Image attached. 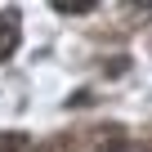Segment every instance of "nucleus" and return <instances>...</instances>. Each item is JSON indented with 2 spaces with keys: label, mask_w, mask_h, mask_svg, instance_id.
Wrapping results in <instances>:
<instances>
[{
  "label": "nucleus",
  "mask_w": 152,
  "mask_h": 152,
  "mask_svg": "<svg viewBox=\"0 0 152 152\" xmlns=\"http://www.w3.org/2000/svg\"><path fill=\"white\" fill-rule=\"evenodd\" d=\"M121 9L134 18H152V0H121Z\"/></svg>",
  "instance_id": "nucleus-6"
},
{
  "label": "nucleus",
  "mask_w": 152,
  "mask_h": 152,
  "mask_svg": "<svg viewBox=\"0 0 152 152\" xmlns=\"http://www.w3.org/2000/svg\"><path fill=\"white\" fill-rule=\"evenodd\" d=\"M49 5L58 14H90V9H99V0H49Z\"/></svg>",
  "instance_id": "nucleus-3"
},
{
  "label": "nucleus",
  "mask_w": 152,
  "mask_h": 152,
  "mask_svg": "<svg viewBox=\"0 0 152 152\" xmlns=\"http://www.w3.org/2000/svg\"><path fill=\"white\" fill-rule=\"evenodd\" d=\"M107 139H99L94 143V152H130V139L121 134V130H103Z\"/></svg>",
  "instance_id": "nucleus-2"
},
{
  "label": "nucleus",
  "mask_w": 152,
  "mask_h": 152,
  "mask_svg": "<svg viewBox=\"0 0 152 152\" xmlns=\"http://www.w3.org/2000/svg\"><path fill=\"white\" fill-rule=\"evenodd\" d=\"M18 49V9H0V63Z\"/></svg>",
  "instance_id": "nucleus-1"
},
{
  "label": "nucleus",
  "mask_w": 152,
  "mask_h": 152,
  "mask_svg": "<svg viewBox=\"0 0 152 152\" xmlns=\"http://www.w3.org/2000/svg\"><path fill=\"white\" fill-rule=\"evenodd\" d=\"M36 152H76V148H72V139H67V134H54V139H45Z\"/></svg>",
  "instance_id": "nucleus-5"
},
{
  "label": "nucleus",
  "mask_w": 152,
  "mask_h": 152,
  "mask_svg": "<svg viewBox=\"0 0 152 152\" xmlns=\"http://www.w3.org/2000/svg\"><path fill=\"white\" fill-rule=\"evenodd\" d=\"M23 148H27V134H18V130L0 134V152H23Z\"/></svg>",
  "instance_id": "nucleus-4"
},
{
  "label": "nucleus",
  "mask_w": 152,
  "mask_h": 152,
  "mask_svg": "<svg viewBox=\"0 0 152 152\" xmlns=\"http://www.w3.org/2000/svg\"><path fill=\"white\" fill-rule=\"evenodd\" d=\"M148 152H152V148H148Z\"/></svg>",
  "instance_id": "nucleus-7"
}]
</instances>
